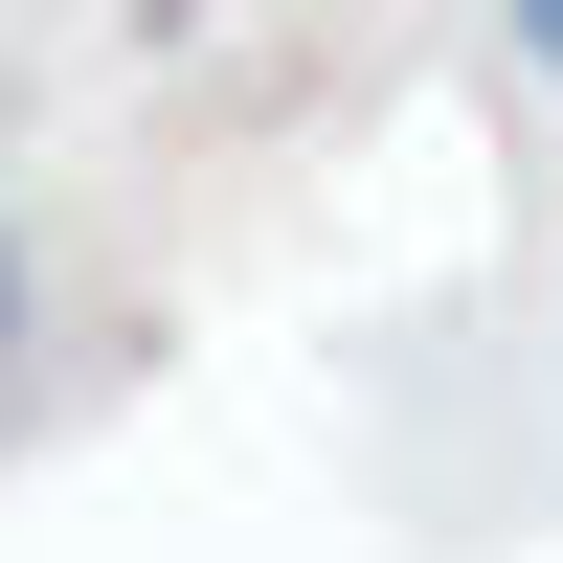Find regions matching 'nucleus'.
Returning a JSON list of instances; mask_svg holds the SVG:
<instances>
[{"label": "nucleus", "instance_id": "nucleus-1", "mask_svg": "<svg viewBox=\"0 0 563 563\" xmlns=\"http://www.w3.org/2000/svg\"><path fill=\"white\" fill-rule=\"evenodd\" d=\"M519 45H541V90H563V0H519Z\"/></svg>", "mask_w": 563, "mask_h": 563}, {"label": "nucleus", "instance_id": "nucleus-2", "mask_svg": "<svg viewBox=\"0 0 563 563\" xmlns=\"http://www.w3.org/2000/svg\"><path fill=\"white\" fill-rule=\"evenodd\" d=\"M0 316H23V249H0Z\"/></svg>", "mask_w": 563, "mask_h": 563}]
</instances>
